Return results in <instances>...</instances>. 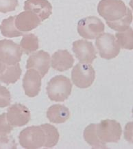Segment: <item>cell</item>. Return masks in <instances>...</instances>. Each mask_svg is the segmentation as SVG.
I'll use <instances>...</instances> for the list:
<instances>
[{"instance_id":"cell-1","label":"cell","mask_w":133,"mask_h":149,"mask_svg":"<svg viewBox=\"0 0 133 149\" xmlns=\"http://www.w3.org/2000/svg\"><path fill=\"white\" fill-rule=\"evenodd\" d=\"M99 15L113 30L124 32L132 22V13L122 0H101L97 6Z\"/></svg>"},{"instance_id":"cell-2","label":"cell","mask_w":133,"mask_h":149,"mask_svg":"<svg viewBox=\"0 0 133 149\" xmlns=\"http://www.w3.org/2000/svg\"><path fill=\"white\" fill-rule=\"evenodd\" d=\"M72 84L68 77L57 75L53 77L47 86V94L51 101L62 102L71 93Z\"/></svg>"},{"instance_id":"cell-3","label":"cell","mask_w":133,"mask_h":149,"mask_svg":"<svg viewBox=\"0 0 133 149\" xmlns=\"http://www.w3.org/2000/svg\"><path fill=\"white\" fill-rule=\"evenodd\" d=\"M19 144L26 149H37L43 147L46 136L41 126L27 127L21 131L19 136Z\"/></svg>"},{"instance_id":"cell-4","label":"cell","mask_w":133,"mask_h":149,"mask_svg":"<svg viewBox=\"0 0 133 149\" xmlns=\"http://www.w3.org/2000/svg\"><path fill=\"white\" fill-rule=\"evenodd\" d=\"M96 132L97 137L102 142L115 143L121 139L122 129L121 125L116 120H104L96 125Z\"/></svg>"},{"instance_id":"cell-5","label":"cell","mask_w":133,"mask_h":149,"mask_svg":"<svg viewBox=\"0 0 133 149\" xmlns=\"http://www.w3.org/2000/svg\"><path fill=\"white\" fill-rule=\"evenodd\" d=\"M97 49L102 58L111 60L118 56L120 47L114 35L108 33H102L97 36L95 41Z\"/></svg>"},{"instance_id":"cell-6","label":"cell","mask_w":133,"mask_h":149,"mask_svg":"<svg viewBox=\"0 0 133 149\" xmlns=\"http://www.w3.org/2000/svg\"><path fill=\"white\" fill-rule=\"evenodd\" d=\"M105 26L101 19L94 16L85 17L78 21L77 30L80 36L85 39H95L102 34Z\"/></svg>"},{"instance_id":"cell-7","label":"cell","mask_w":133,"mask_h":149,"mask_svg":"<svg viewBox=\"0 0 133 149\" xmlns=\"http://www.w3.org/2000/svg\"><path fill=\"white\" fill-rule=\"evenodd\" d=\"M95 79V71L91 64L78 63L71 71V79L74 85L80 88H88Z\"/></svg>"},{"instance_id":"cell-8","label":"cell","mask_w":133,"mask_h":149,"mask_svg":"<svg viewBox=\"0 0 133 149\" xmlns=\"http://www.w3.org/2000/svg\"><path fill=\"white\" fill-rule=\"evenodd\" d=\"M22 54L19 45L8 39L0 40V61L7 66L18 64Z\"/></svg>"},{"instance_id":"cell-9","label":"cell","mask_w":133,"mask_h":149,"mask_svg":"<svg viewBox=\"0 0 133 149\" xmlns=\"http://www.w3.org/2000/svg\"><path fill=\"white\" fill-rule=\"evenodd\" d=\"M72 50L76 58L82 64H91L97 58V52L93 44L87 40H78L74 42Z\"/></svg>"},{"instance_id":"cell-10","label":"cell","mask_w":133,"mask_h":149,"mask_svg":"<svg viewBox=\"0 0 133 149\" xmlns=\"http://www.w3.org/2000/svg\"><path fill=\"white\" fill-rule=\"evenodd\" d=\"M8 122L13 127L25 126L30 122V112L25 105L16 103L8 109L6 113Z\"/></svg>"},{"instance_id":"cell-11","label":"cell","mask_w":133,"mask_h":149,"mask_svg":"<svg viewBox=\"0 0 133 149\" xmlns=\"http://www.w3.org/2000/svg\"><path fill=\"white\" fill-rule=\"evenodd\" d=\"M51 58L50 54L43 50L33 53L27 60L26 68L36 70L42 78L48 73L50 68Z\"/></svg>"},{"instance_id":"cell-12","label":"cell","mask_w":133,"mask_h":149,"mask_svg":"<svg viewBox=\"0 0 133 149\" xmlns=\"http://www.w3.org/2000/svg\"><path fill=\"white\" fill-rule=\"evenodd\" d=\"M42 77L36 70L29 68L23 79V88L25 94L29 97H35L38 95L41 87Z\"/></svg>"},{"instance_id":"cell-13","label":"cell","mask_w":133,"mask_h":149,"mask_svg":"<svg viewBox=\"0 0 133 149\" xmlns=\"http://www.w3.org/2000/svg\"><path fill=\"white\" fill-rule=\"evenodd\" d=\"M41 23L36 14L30 10H25L15 16V25L20 32L25 33L36 28Z\"/></svg>"},{"instance_id":"cell-14","label":"cell","mask_w":133,"mask_h":149,"mask_svg":"<svg viewBox=\"0 0 133 149\" xmlns=\"http://www.w3.org/2000/svg\"><path fill=\"white\" fill-rule=\"evenodd\" d=\"M24 10L36 14L41 22L52 14V6L48 0H26L24 2Z\"/></svg>"},{"instance_id":"cell-15","label":"cell","mask_w":133,"mask_h":149,"mask_svg":"<svg viewBox=\"0 0 133 149\" xmlns=\"http://www.w3.org/2000/svg\"><path fill=\"white\" fill-rule=\"evenodd\" d=\"M52 67L60 72L69 70L73 66L74 58L67 50H58L52 56Z\"/></svg>"},{"instance_id":"cell-16","label":"cell","mask_w":133,"mask_h":149,"mask_svg":"<svg viewBox=\"0 0 133 149\" xmlns=\"http://www.w3.org/2000/svg\"><path fill=\"white\" fill-rule=\"evenodd\" d=\"M47 117L51 123L60 124L69 120L70 112L66 106L56 104L49 107L47 111Z\"/></svg>"},{"instance_id":"cell-17","label":"cell","mask_w":133,"mask_h":149,"mask_svg":"<svg viewBox=\"0 0 133 149\" xmlns=\"http://www.w3.org/2000/svg\"><path fill=\"white\" fill-rule=\"evenodd\" d=\"M84 138L86 142L93 148H106L105 143L100 141L96 132V125L91 124L86 127L83 133Z\"/></svg>"},{"instance_id":"cell-18","label":"cell","mask_w":133,"mask_h":149,"mask_svg":"<svg viewBox=\"0 0 133 149\" xmlns=\"http://www.w3.org/2000/svg\"><path fill=\"white\" fill-rule=\"evenodd\" d=\"M21 72L22 70L19 63L7 66L4 71L0 74V82L6 84H15L20 78Z\"/></svg>"},{"instance_id":"cell-19","label":"cell","mask_w":133,"mask_h":149,"mask_svg":"<svg viewBox=\"0 0 133 149\" xmlns=\"http://www.w3.org/2000/svg\"><path fill=\"white\" fill-rule=\"evenodd\" d=\"M15 16H13L2 21L1 24L0 25V31L4 36L7 38H14L24 34V33L17 29L15 25Z\"/></svg>"},{"instance_id":"cell-20","label":"cell","mask_w":133,"mask_h":149,"mask_svg":"<svg viewBox=\"0 0 133 149\" xmlns=\"http://www.w3.org/2000/svg\"><path fill=\"white\" fill-rule=\"evenodd\" d=\"M41 127L43 129L46 136V143L44 147L46 148H52L58 144L60 138V134L58 129L52 125L46 124L41 125Z\"/></svg>"},{"instance_id":"cell-21","label":"cell","mask_w":133,"mask_h":149,"mask_svg":"<svg viewBox=\"0 0 133 149\" xmlns=\"http://www.w3.org/2000/svg\"><path fill=\"white\" fill-rule=\"evenodd\" d=\"M19 46L25 54L29 55L34 53L39 48L38 37L33 34L25 35L21 39Z\"/></svg>"},{"instance_id":"cell-22","label":"cell","mask_w":133,"mask_h":149,"mask_svg":"<svg viewBox=\"0 0 133 149\" xmlns=\"http://www.w3.org/2000/svg\"><path fill=\"white\" fill-rule=\"evenodd\" d=\"M117 43L120 48L124 49H133V30L132 27H129L124 32H119L115 35Z\"/></svg>"},{"instance_id":"cell-23","label":"cell","mask_w":133,"mask_h":149,"mask_svg":"<svg viewBox=\"0 0 133 149\" xmlns=\"http://www.w3.org/2000/svg\"><path fill=\"white\" fill-rule=\"evenodd\" d=\"M19 6L18 0H0V13L15 11Z\"/></svg>"},{"instance_id":"cell-24","label":"cell","mask_w":133,"mask_h":149,"mask_svg":"<svg viewBox=\"0 0 133 149\" xmlns=\"http://www.w3.org/2000/svg\"><path fill=\"white\" fill-rule=\"evenodd\" d=\"M11 95L8 90L0 85V108H4L10 104Z\"/></svg>"},{"instance_id":"cell-25","label":"cell","mask_w":133,"mask_h":149,"mask_svg":"<svg viewBox=\"0 0 133 149\" xmlns=\"http://www.w3.org/2000/svg\"><path fill=\"white\" fill-rule=\"evenodd\" d=\"M13 127H12L8 122L6 113H3L0 115V136H4L11 133Z\"/></svg>"},{"instance_id":"cell-26","label":"cell","mask_w":133,"mask_h":149,"mask_svg":"<svg viewBox=\"0 0 133 149\" xmlns=\"http://www.w3.org/2000/svg\"><path fill=\"white\" fill-rule=\"evenodd\" d=\"M17 144L14 138L7 135L0 136V148H17Z\"/></svg>"},{"instance_id":"cell-27","label":"cell","mask_w":133,"mask_h":149,"mask_svg":"<svg viewBox=\"0 0 133 149\" xmlns=\"http://www.w3.org/2000/svg\"><path fill=\"white\" fill-rule=\"evenodd\" d=\"M125 139L132 142V123H128L125 128Z\"/></svg>"},{"instance_id":"cell-28","label":"cell","mask_w":133,"mask_h":149,"mask_svg":"<svg viewBox=\"0 0 133 149\" xmlns=\"http://www.w3.org/2000/svg\"><path fill=\"white\" fill-rule=\"evenodd\" d=\"M6 67H7L6 64H5L4 63H3L2 62L0 61V74L2 73V72L4 71Z\"/></svg>"}]
</instances>
